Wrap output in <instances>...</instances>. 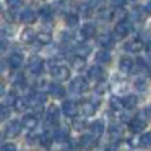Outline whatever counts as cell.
<instances>
[{
    "label": "cell",
    "instance_id": "36",
    "mask_svg": "<svg viewBox=\"0 0 151 151\" xmlns=\"http://www.w3.org/2000/svg\"><path fill=\"white\" fill-rule=\"evenodd\" d=\"M111 4H112V7H115V8H122L127 4V0H111Z\"/></svg>",
    "mask_w": 151,
    "mask_h": 151
},
{
    "label": "cell",
    "instance_id": "27",
    "mask_svg": "<svg viewBox=\"0 0 151 151\" xmlns=\"http://www.w3.org/2000/svg\"><path fill=\"white\" fill-rule=\"evenodd\" d=\"M36 39L41 44H49L52 41V36H50V33H39V34H36Z\"/></svg>",
    "mask_w": 151,
    "mask_h": 151
},
{
    "label": "cell",
    "instance_id": "8",
    "mask_svg": "<svg viewBox=\"0 0 151 151\" xmlns=\"http://www.w3.org/2000/svg\"><path fill=\"white\" fill-rule=\"evenodd\" d=\"M36 18H37V13H36V12L31 10V8H26V10L21 13L20 20L23 21L24 24H31V23H34V21H36Z\"/></svg>",
    "mask_w": 151,
    "mask_h": 151
},
{
    "label": "cell",
    "instance_id": "15",
    "mask_svg": "<svg viewBox=\"0 0 151 151\" xmlns=\"http://www.w3.org/2000/svg\"><path fill=\"white\" fill-rule=\"evenodd\" d=\"M8 63H10L12 68H20L23 65V54H20V52L12 54L10 59H8Z\"/></svg>",
    "mask_w": 151,
    "mask_h": 151
},
{
    "label": "cell",
    "instance_id": "13",
    "mask_svg": "<svg viewBox=\"0 0 151 151\" xmlns=\"http://www.w3.org/2000/svg\"><path fill=\"white\" fill-rule=\"evenodd\" d=\"M46 99H47V96L44 94V93H34V94L29 98V106H33V107L42 106L44 102H46Z\"/></svg>",
    "mask_w": 151,
    "mask_h": 151
},
{
    "label": "cell",
    "instance_id": "37",
    "mask_svg": "<svg viewBox=\"0 0 151 151\" xmlns=\"http://www.w3.org/2000/svg\"><path fill=\"white\" fill-rule=\"evenodd\" d=\"M2 150H4V151H15V150H17V146H15L13 143H7V145L2 146Z\"/></svg>",
    "mask_w": 151,
    "mask_h": 151
},
{
    "label": "cell",
    "instance_id": "44",
    "mask_svg": "<svg viewBox=\"0 0 151 151\" xmlns=\"http://www.w3.org/2000/svg\"><path fill=\"white\" fill-rule=\"evenodd\" d=\"M150 76H151V68H150Z\"/></svg>",
    "mask_w": 151,
    "mask_h": 151
},
{
    "label": "cell",
    "instance_id": "24",
    "mask_svg": "<svg viewBox=\"0 0 151 151\" xmlns=\"http://www.w3.org/2000/svg\"><path fill=\"white\" fill-rule=\"evenodd\" d=\"M140 146L143 148H151V132H146L140 137Z\"/></svg>",
    "mask_w": 151,
    "mask_h": 151
},
{
    "label": "cell",
    "instance_id": "26",
    "mask_svg": "<svg viewBox=\"0 0 151 151\" xmlns=\"http://www.w3.org/2000/svg\"><path fill=\"white\" fill-rule=\"evenodd\" d=\"M76 55H80V57H83V59H86V57L89 55V52H91V49H89L88 46H85V44H81V46H78L76 47Z\"/></svg>",
    "mask_w": 151,
    "mask_h": 151
},
{
    "label": "cell",
    "instance_id": "40",
    "mask_svg": "<svg viewBox=\"0 0 151 151\" xmlns=\"http://www.w3.org/2000/svg\"><path fill=\"white\" fill-rule=\"evenodd\" d=\"M145 10H146V13H150V15H151V0L146 4V8H145Z\"/></svg>",
    "mask_w": 151,
    "mask_h": 151
},
{
    "label": "cell",
    "instance_id": "22",
    "mask_svg": "<svg viewBox=\"0 0 151 151\" xmlns=\"http://www.w3.org/2000/svg\"><path fill=\"white\" fill-rule=\"evenodd\" d=\"M137 104H138V98H137L135 94L125 96V99H124V107H125V109H133Z\"/></svg>",
    "mask_w": 151,
    "mask_h": 151
},
{
    "label": "cell",
    "instance_id": "41",
    "mask_svg": "<svg viewBox=\"0 0 151 151\" xmlns=\"http://www.w3.org/2000/svg\"><path fill=\"white\" fill-rule=\"evenodd\" d=\"M5 46H7V42H5V41H2V39H0V52H2V50L5 49Z\"/></svg>",
    "mask_w": 151,
    "mask_h": 151
},
{
    "label": "cell",
    "instance_id": "7",
    "mask_svg": "<svg viewBox=\"0 0 151 151\" xmlns=\"http://www.w3.org/2000/svg\"><path fill=\"white\" fill-rule=\"evenodd\" d=\"M62 112L67 115V117H75L76 112H78V107L73 101H65L62 104Z\"/></svg>",
    "mask_w": 151,
    "mask_h": 151
},
{
    "label": "cell",
    "instance_id": "35",
    "mask_svg": "<svg viewBox=\"0 0 151 151\" xmlns=\"http://www.w3.org/2000/svg\"><path fill=\"white\" fill-rule=\"evenodd\" d=\"M47 68H49L50 73H54L57 68H59V63H57V60H49L47 62Z\"/></svg>",
    "mask_w": 151,
    "mask_h": 151
},
{
    "label": "cell",
    "instance_id": "1",
    "mask_svg": "<svg viewBox=\"0 0 151 151\" xmlns=\"http://www.w3.org/2000/svg\"><path fill=\"white\" fill-rule=\"evenodd\" d=\"M70 89H72V93H75V94H81V93H86V91H88V83H86L85 78L78 76V78H75V80L72 81Z\"/></svg>",
    "mask_w": 151,
    "mask_h": 151
},
{
    "label": "cell",
    "instance_id": "28",
    "mask_svg": "<svg viewBox=\"0 0 151 151\" xmlns=\"http://www.w3.org/2000/svg\"><path fill=\"white\" fill-rule=\"evenodd\" d=\"M41 145H42L44 148H49L50 145H52V132L44 133L42 137H41Z\"/></svg>",
    "mask_w": 151,
    "mask_h": 151
},
{
    "label": "cell",
    "instance_id": "14",
    "mask_svg": "<svg viewBox=\"0 0 151 151\" xmlns=\"http://www.w3.org/2000/svg\"><path fill=\"white\" fill-rule=\"evenodd\" d=\"M143 49V42L140 39H135V41H130V42L125 44V50L127 52H133V54H138L140 50Z\"/></svg>",
    "mask_w": 151,
    "mask_h": 151
},
{
    "label": "cell",
    "instance_id": "38",
    "mask_svg": "<svg viewBox=\"0 0 151 151\" xmlns=\"http://www.w3.org/2000/svg\"><path fill=\"white\" fill-rule=\"evenodd\" d=\"M15 101H17V98H15L13 94H8V96H7V101H5V104H7V106H12V104H15Z\"/></svg>",
    "mask_w": 151,
    "mask_h": 151
},
{
    "label": "cell",
    "instance_id": "42",
    "mask_svg": "<svg viewBox=\"0 0 151 151\" xmlns=\"http://www.w3.org/2000/svg\"><path fill=\"white\" fill-rule=\"evenodd\" d=\"M4 94H5V86L0 83V96H4Z\"/></svg>",
    "mask_w": 151,
    "mask_h": 151
},
{
    "label": "cell",
    "instance_id": "46",
    "mask_svg": "<svg viewBox=\"0 0 151 151\" xmlns=\"http://www.w3.org/2000/svg\"><path fill=\"white\" fill-rule=\"evenodd\" d=\"M150 111H151V109H150Z\"/></svg>",
    "mask_w": 151,
    "mask_h": 151
},
{
    "label": "cell",
    "instance_id": "20",
    "mask_svg": "<svg viewBox=\"0 0 151 151\" xmlns=\"http://www.w3.org/2000/svg\"><path fill=\"white\" fill-rule=\"evenodd\" d=\"M28 107H29V98H17V101H15V109H17L18 112L26 111Z\"/></svg>",
    "mask_w": 151,
    "mask_h": 151
},
{
    "label": "cell",
    "instance_id": "31",
    "mask_svg": "<svg viewBox=\"0 0 151 151\" xmlns=\"http://www.w3.org/2000/svg\"><path fill=\"white\" fill-rule=\"evenodd\" d=\"M143 17H145V15H143V10H141V8L133 10V12H132V15H130V18L133 21H141V20H143Z\"/></svg>",
    "mask_w": 151,
    "mask_h": 151
},
{
    "label": "cell",
    "instance_id": "23",
    "mask_svg": "<svg viewBox=\"0 0 151 151\" xmlns=\"http://www.w3.org/2000/svg\"><path fill=\"white\" fill-rule=\"evenodd\" d=\"M96 107H98V104L94 101H88L83 106V112H85V115H93L96 112Z\"/></svg>",
    "mask_w": 151,
    "mask_h": 151
},
{
    "label": "cell",
    "instance_id": "4",
    "mask_svg": "<svg viewBox=\"0 0 151 151\" xmlns=\"http://www.w3.org/2000/svg\"><path fill=\"white\" fill-rule=\"evenodd\" d=\"M128 33H130V24L127 21H119L114 29V37H120L122 39V37L128 36Z\"/></svg>",
    "mask_w": 151,
    "mask_h": 151
},
{
    "label": "cell",
    "instance_id": "32",
    "mask_svg": "<svg viewBox=\"0 0 151 151\" xmlns=\"http://www.w3.org/2000/svg\"><path fill=\"white\" fill-rule=\"evenodd\" d=\"M7 117H10V107L7 104H2L0 106V120H4Z\"/></svg>",
    "mask_w": 151,
    "mask_h": 151
},
{
    "label": "cell",
    "instance_id": "2",
    "mask_svg": "<svg viewBox=\"0 0 151 151\" xmlns=\"http://www.w3.org/2000/svg\"><path fill=\"white\" fill-rule=\"evenodd\" d=\"M44 65H46L44 60L41 59V57H37V55H33L29 59V62H28V67H29V70L34 73V75H39V73L44 70Z\"/></svg>",
    "mask_w": 151,
    "mask_h": 151
},
{
    "label": "cell",
    "instance_id": "39",
    "mask_svg": "<svg viewBox=\"0 0 151 151\" xmlns=\"http://www.w3.org/2000/svg\"><path fill=\"white\" fill-rule=\"evenodd\" d=\"M80 10H81L83 17H89V7H81Z\"/></svg>",
    "mask_w": 151,
    "mask_h": 151
},
{
    "label": "cell",
    "instance_id": "43",
    "mask_svg": "<svg viewBox=\"0 0 151 151\" xmlns=\"http://www.w3.org/2000/svg\"><path fill=\"white\" fill-rule=\"evenodd\" d=\"M148 55L151 57V42H150V46H148Z\"/></svg>",
    "mask_w": 151,
    "mask_h": 151
},
{
    "label": "cell",
    "instance_id": "34",
    "mask_svg": "<svg viewBox=\"0 0 151 151\" xmlns=\"http://www.w3.org/2000/svg\"><path fill=\"white\" fill-rule=\"evenodd\" d=\"M7 5L10 8H18L23 5V0H7Z\"/></svg>",
    "mask_w": 151,
    "mask_h": 151
},
{
    "label": "cell",
    "instance_id": "29",
    "mask_svg": "<svg viewBox=\"0 0 151 151\" xmlns=\"http://www.w3.org/2000/svg\"><path fill=\"white\" fill-rule=\"evenodd\" d=\"M67 24H68L70 28H75L76 24H78V15H75V13H70V15H67Z\"/></svg>",
    "mask_w": 151,
    "mask_h": 151
},
{
    "label": "cell",
    "instance_id": "19",
    "mask_svg": "<svg viewBox=\"0 0 151 151\" xmlns=\"http://www.w3.org/2000/svg\"><path fill=\"white\" fill-rule=\"evenodd\" d=\"M119 68H120L122 72H125V73L132 72V68H133V62H132V59H128V57H122L120 62H119Z\"/></svg>",
    "mask_w": 151,
    "mask_h": 151
},
{
    "label": "cell",
    "instance_id": "33",
    "mask_svg": "<svg viewBox=\"0 0 151 151\" xmlns=\"http://www.w3.org/2000/svg\"><path fill=\"white\" fill-rule=\"evenodd\" d=\"M41 17H42V20H50V18H52V13H50V8H49V7L41 8Z\"/></svg>",
    "mask_w": 151,
    "mask_h": 151
},
{
    "label": "cell",
    "instance_id": "21",
    "mask_svg": "<svg viewBox=\"0 0 151 151\" xmlns=\"http://www.w3.org/2000/svg\"><path fill=\"white\" fill-rule=\"evenodd\" d=\"M34 37H36V34H34V31L31 29V28H26V29L21 33V41L26 44H31L34 41Z\"/></svg>",
    "mask_w": 151,
    "mask_h": 151
},
{
    "label": "cell",
    "instance_id": "17",
    "mask_svg": "<svg viewBox=\"0 0 151 151\" xmlns=\"http://www.w3.org/2000/svg\"><path fill=\"white\" fill-rule=\"evenodd\" d=\"M81 36L85 37V39H91V37H94L96 36V26L94 24L86 23L85 26L81 28Z\"/></svg>",
    "mask_w": 151,
    "mask_h": 151
},
{
    "label": "cell",
    "instance_id": "45",
    "mask_svg": "<svg viewBox=\"0 0 151 151\" xmlns=\"http://www.w3.org/2000/svg\"><path fill=\"white\" fill-rule=\"evenodd\" d=\"M0 65H2V63H0ZM0 70H2V67H0Z\"/></svg>",
    "mask_w": 151,
    "mask_h": 151
},
{
    "label": "cell",
    "instance_id": "5",
    "mask_svg": "<svg viewBox=\"0 0 151 151\" xmlns=\"http://www.w3.org/2000/svg\"><path fill=\"white\" fill-rule=\"evenodd\" d=\"M88 76L91 80H94V81H102L106 73L99 65H93V67H89V70H88Z\"/></svg>",
    "mask_w": 151,
    "mask_h": 151
},
{
    "label": "cell",
    "instance_id": "30",
    "mask_svg": "<svg viewBox=\"0 0 151 151\" xmlns=\"http://www.w3.org/2000/svg\"><path fill=\"white\" fill-rule=\"evenodd\" d=\"M111 107H112V109H115V111L125 109V107H124V101H120L119 98H112V99H111Z\"/></svg>",
    "mask_w": 151,
    "mask_h": 151
},
{
    "label": "cell",
    "instance_id": "3",
    "mask_svg": "<svg viewBox=\"0 0 151 151\" xmlns=\"http://www.w3.org/2000/svg\"><path fill=\"white\" fill-rule=\"evenodd\" d=\"M21 127H23V124H21V122H18V120L8 122L7 128H5V135H7L8 138L18 137V135H20V132H21Z\"/></svg>",
    "mask_w": 151,
    "mask_h": 151
},
{
    "label": "cell",
    "instance_id": "9",
    "mask_svg": "<svg viewBox=\"0 0 151 151\" xmlns=\"http://www.w3.org/2000/svg\"><path fill=\"white\" fill-rule=\"evenodd\" d=\"M21 124H23L24 128H28V130H34L37 125V117L34 114H28L23 117V120H21Z\"/></svg>",
    "mask_w": 151,
    "mask_h": 151
},
{
    "label": "cell",
    "instance_id": "25",
    "mask_svg": "<svg viewBox=\"0 0 151 151\" xmlns=\"http://www.w3.org/2000/svg\"><path fill=\"white\" fill-rule=\"evenodd\" d=\"M96 60H98L99 63H109L111 62V54L106 52V50H101V52L96 54Z\"/></svg>",
    "mask_w": 151,
    "mask_h": 151
},
{
    "label": "cell",
    "instance_id": "11",
    "mask_svg": "<svg viewBox=\"0 0 151 151\" xmlns=\"http://www.w3.org/2000/svg\"><path fill=\"white\" fill-rule=\"evenodd\" d=\"M46 120H47V124H49V125L57 124V120H59V109H57L55 106H50V107L47 109Z\"/></svg>",
    "mask_w": 151,
    "mask_h": 151
},
{
    "label": "cell",
    "instance_id": "16",
    "mask_svg": "<svg viewBox=\"0 0 151 151\" xmlns=\"http://www.w3.org/2000/svg\"><path fill=\"white\" fill-rule=\"evenodd\" d=\"M49 91H50V94L55 96V98H63V96H65V88H63L62 85H59V83L49 85Z\"/></svg>",
    "mask_w": 151,
    "mask_h": 151
},
{
    "label": "cell",
    "instance_id": "12",
    "mask_svg": "<svg viewBox=\"0 0 151 151\" xmlns=\"http://www.w3.org/2000/svg\"><path fill=\"white\" fill-rule=\"evenodd\" d=\"M89 130H91V135L94 138L101 137L102 132H104V122L102 120H94L91 125H89Z\"/></svg>",
    "mask_w": 151,
    "mask_h": 151
},
{
    "label": "cell",
    "instance_id": "6",
    "mask_svg": "<svg viewBox=\"0 0 151 151\" xmlns=\"http://www.w3.org/2000/svg\"><path fill=\"white\" fill-rule=\"evenodd\" d=\"M145 127H146V120H145L143 117H135V119H132L130 124H128V128H130L133 133H137V132H141Z\"/></svg>",
    "mask_w": 151,
    "mask_h": 151
},
{
    "label": "cell",
    "instance_id": "10",
    "mask_svg": "<svg viewBox=\"0 0 151 151\" xmlns=\"http://www.w3.org/2000/svg\"><path fill=\"white\" fill-rule=\"evenodd\" d=\"M52 75L55 76L59 81H67V80H70V70L63 65H59V68H57Z\"/></svg>",
    "mask_w": 151,
    "mask_h": 151
},
{
    "label": "cell",
    "instance_id": "18",
    "mask_svg": "<svg viewBox=\"0 0 151 151\" xmlns=\"http://www.w3.org/2000/svg\"><path fill=\"white\" fill-rule=\"evenodd\" d=\"M98 44L101 47H104V49H111L112 46H114V39H112V36H109V34H101L98 39Z\"/></svg>",
    "mask_w": 151,
    "mask_h": 151
}]
</instances>
